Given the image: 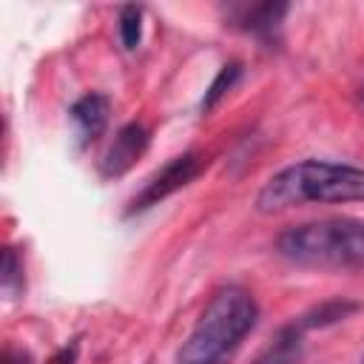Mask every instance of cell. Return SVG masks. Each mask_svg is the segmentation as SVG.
Instances as JSON below:
<instances>
[{"label":"cell","mask_w":364,"mask_h":364,"mask_svg":"<svg viewBox=\"0 0 364 364\" xmlns=\"http://www.w3.org/2000/svg\"><path fill=\"white\" fill-rule=\"evenodd\" d=\"M330 202H364V168L330 159H301L273 173L256 193L259 213Z\"/></svg>","instance_id":"1"},{"label":"cell","mask_w":364,"mask_h":364,"mask_svg":"<svg viewBox=\"0 0 364 364\" xmlns=\"http://www.w3.org/2000/svg\"><path fill=\"white\" fill-rule=\"evenodd\" d=\"M259 321V304L250 290L225 284L213 290L193 330L179 347L176 364H225Z\"/></svg>","instance_id":"2"},{"label":"cell","mask_w":364,"mask_h":364,"mask_svg":"<svg viewBox=\"0 0 364 364\" xmlns=\"http://www.w3.org/2000/svg\"><path fill=\"white\" fill-rule=\"evenodd\" d=\"M276 253L307 267H364V219L333 216L293 225L279 233Z\"/></svg>","instance_id":"3"},{"label":"cell","mask_w":364,"mask_h":364,"mask_svg":"<svg viewBox=\"0 0 364 364\" xmlns=\"http://www.w3.org/2000/svg\"><path fill=\"white\" fill-rule=\"evenodd\" d=\"M202 168H205V156L196 154V151H188V154L173 156L168 165H162V168L145 182V188L131 199V205H128L125 213L134 216V213H142V210L159 205L162 199H168L171 193L182 191L188 182H193V179L202 173Z\"/></svg>","instance_id":"4"},{"label":"cell","mask_w":364,"mask_h":364,"mask_svg":"<svg viewBox=\"0 0 364 364\" xmlns=\"http://www.w3.org/2000/svg\"><path fill=\"white\" fill-rule=\"evenodd\" d=\"M148 142H151V134L142 122H125L114 134V142L105 148V154L100 159V173L105 179L122 176L125 171H131L136 165V159L145 154Z\"/></svg>","instance_id":"5"},{"label":"cell","mask_w":364,"mask_h":364,"mask_svg":"<svg viewBox=\"0 0 364 364\" xmlns=\"http://www.w3.org/2000/svg\"><path fill=\"white\" fill-rule=\"evenodd\" d=\"M108 114H111V102L105 94L100 91H88L82 94L71 108H68V117L71 122L77 125V136H80V145H91L102 136L105 125H108Z\"/></svg>","instance_id":"6"},{"label":"cell","mask_w":364,"mask_h":364,"mask_svg":"<svg viewBox=\"0 0 364 364\" xmlns=\"http://www.w3.org/2000/svg\"><path fill=\"white\" fill-rule=\"evenodd\" d=\"M287 14V3H262V6H245L239 11H233V20L239 28L250 31L253 37L270 43L282 26V17Z\"/></svg>","instance_id":"7"},{"label":"cell","mask_w":364,"mask_h":364,"mask_svg":"<svg viewBox=\"0 0 364 364\" xmlns=\"http://www.w3.org/2000/svg\"><path fill=\"white\" fill-rule=\"evenodd\" d=\"M301 336H304V330L296 321L282 327L276 333V338L253 358V364H301V355H304Z\"/></svg>","instance_id":"8"},{"label":"cell","mask_w":364,"mask_h":364,"mask_svg":"<svg viewBox=\"0 0 364 364\" xmlns=\"http://www.w3.org/2000/svg\"><path fill=\"white\" fill-rule=\"evenodd\" d=\"M358 310V301H350V299H327L321 304H316L313 310L301 313L296 318V324L301 330H316V327H330V324H338L344 321L350 313Z\"/></svg>","instance_id":"9"},{"label":"cell","mask_w":364,"mask_h":364,"mask_svg":"<svg viewBox=\"0 0 364 364\" xmlns=\"http://www.w3.org/2000/svg\"><path fill=\"white\" fill-rule=\"evenodd\" d=\"M242 77V63H225L222 68H219V74L213 77V82L208 85V91H205V97H202V111L205 114H210L216 105H219V100L236 85V80Z\"/></svg>","instance_id":"10"},{"label":"cell","mask_w":364,"mask_h":364,"mask_svg":"<svg viewBox=\"0 0 364 364\" xmlns=\"http://www.w3.org/2000/svg\"><path fill=\"white\" fill-rule=\"evenodd\" d=\"M119 40L125 51H134L142 40V9L139 6H122L119 9Z\"/></svg>","instance_id":"11"},{"label":"cell","mask_w":364,"mask_h":364,"mask_svg":"<svg viewBox=\"0 0 364 364\" xmlns=\"http://www.w3.org/2000/svg\"><path fill=\"white\" fill-rule=\"evenodd\" d=\"M0 282H3V290L9 296H17L23 290V262L17 259L14 247L3 250V276H0Z\"/></svg>","instance_id":"12"},{"label":"cell","mask_w":364,"mask_h":364,"mask_svg":"<svg viewBox=\"0 0 364 364\" xmlns=\"http://www.w3.org/2000/svg\"><path fill=\"white\" fill-rule=\"evenodd\" d=\"M0 364H31V355L23 353V350H14V347H6L3 350V361Z\"/></svg>","instance_id":"13"},{"label":"cell","mask_w":364,"mask_h":364,"mask_svg":"<svg viewBox=\"0 0 364 364\" xmlns=\"http://www.w3.org/2000/svg\"><path fill=\"white\" fill-rule=\"evenodd\" d=\"M361 100H364V88H361Z\"/></svg>","instance_id":"14"},{"label":"cell","mask_w":364,"mask_h":364,"mask_svg":"<svg viewBox=\"0 0 364 364\" xmlns=\"http://www.w3.org/2000/svg\"><path fill=\"white\" fill-rule=\"evenodd\" d=\"M361 364H364V358H361Z\"/></svg>","instance_id":"15"}]
</instances>
